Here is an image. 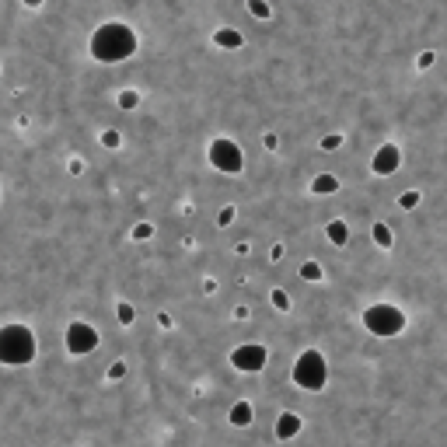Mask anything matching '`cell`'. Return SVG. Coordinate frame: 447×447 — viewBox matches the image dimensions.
Instances as JSON below:
<instances>
[{
	"mask_svg": "<svg viewBox=\"0 0 447 447\" xmlns=\"http://www.w3.org/2000/svg\"><path fill=\"white\" fill-rule=\"evenodd\" d=\"M363 325H367L370 336H384L388 339V336H398L405 329V311L395 308V304H374V308L363 311Z\"/></svg>",
	"mask_w": 447,
	"mask_h": 447,
	"instance_id": "277c9868",
	"label": "cell"
},
{
	"mask_svg": "<svg viewBox=\"0 0 447 447\" xmlns=\"http://www.w3.org/2000/svg\"><path fill=\"white\" fill-rule=\"evenodd\" d=\"M249 11L256 18H269V4H266V0H249Z\"/></svg>",
	"mask_w": 447,
	"mask_h": 447,
	"instance_id": "9a60e30c",
	"label": "cell"
},
{
	"mask_svg": "<svg viewBox=\"0 0 447 447\" xmlns=\"http://www.w3.org/2000/svg\"><path fill=\"white\" fill-rule=\"evenodd\" d=\"M266 360H269V353H266V346H259V343L238 346V350L231 353V363H235L238 370H245V374H256V370H262V367H266Z\"/></svg>",
	"mask_w": 447,
	"mask_h": 447,
	"instance_id": "52a82bcc",
	"label": "cell"
},
{
	"mask_svg": "<svg viewBox=\"0 0 447 447\" xmlns=\"http://www.w3.org/2000/svg\"><path fill=\"white\" fill-rule=\"evenodd\" d=\"M374 245H377V249H391V231H388V224H374Z\"/></svg>",
	"mask_w": 447,
	"mask_h": 447,
	"instance_id": "5bb4252c",
	"label": "cell"
},
{
	"mask_svg": "<svg viewBox=\"0 0 447 447\" xmlns=\"http://www.w3.org/2000/svg\"><path fill=\"white\" fill-rule=\"evenodd\" d=\"M133 318H136V311H133L130 304H119V322H123V325H133Z\"/></svg>",
	"mask_w": 447,
	"mask_h": 447,
	"instance_id": "ffe728a7",
	"label": "cell"
},
{
	"mask_svg": "<svg viewBox=\"0 0 447 447\" xmlns=\"http://www.w3.org/2000/svg\"><path fill=\"white\" fill-rule=\"evenodd\" d=\"M301 276H304V280H322V266H318V262H304V266H301Z\"/></svg>",
	"mask_w": 447,
	"mask_h": 447,
	"instance_id": "2e32d148",
	"label": "cell"
},
{
	"mask_svg": "<svg viewBox=\"0 0 447 447\" xmlns=\"http://www.w3.org/2000/svg\"><path fill=\"white\" fill-rule=\"evenodd\" d=\"M329 381V363L318 350H304L294 363V384L308 388V391H322Z\"/></svg>",
	"mask_w": 447,
	"mask_h": 447,
	"instance_id": "3957f363",
	"label": "cell"
},
{
	"mask_svg": "<svg viewBox=\"0 0 447 447\" xmlns=\"http://www.w3.org/2000/svg\"><path fill=\"white\" fill-rule=\"evenodd\" d=\"M98 350V332L88 325V322H74L67 329V353L70 356H88Z\"/></svg>",
	"mask_w": 447,
	"mask_h": 447,
	"instance_id": "8992f818",
	"label": "cell"
},
{
	"mask_svg": "<svg viewBox=\"0 0 447 447\" xmlns=\"http://www.w3.org/2000/svg\"><path fill=\"white\" fill-rule=\"evenodd\" d=\"M102 143H105V147H119V133H116V130H105V133H102Z\"/></svg>",
	"mask_w": 447,
	"mask_h": 447,
	"instance_id": "7402d4cb",
	"label": "cell"
},
{
	"mask_svg": "<svg viewBox=\"0 0 447 447\" xmlns=\"http://www.w3.org/2000/svg\"><path fill=\"white\" fill-rule=\"evenodd\" d=\"M419 67H423V70L433 67V53H423V56H419Z\"/></svg>",
	"mask_w": 447,
	"mask_h": 447,
	"instance_id": "d4e9b609",
	"label": "cell"
},
{
	"mask_svg": "<svg viewBox=\"0 0 447 447\" xmlns=\"http://www.w3.org/2000/svg\"><path fill=\"white\" fill-rule=\"evenodd\" d=\"M136 53V36L123 22H109L91 36V56L98 63H123Z\"/></svg>",
	"mask_w": 447,
	"mask_h": 447,
	"instance_id": "6da1fadb",
	"label": "cell"
},
{
	"mask_svg": "<svg viewBox=\"0 0 447 447\" xmlns=\"http://www.w3.org/2000/svg\"><path fill=\"white\" fill-rule=\"evenodd\" d=\"M398 161H402L398 147H395V143H384V147H377V154H374L370 168H374L377 175H391V171H398Z\"/></svg>",
	"mask_w": 447,
	"mask_h": 447,
	"instance_id": "ba28073f",
	"label": "cell"
},
{
	"mask_svg": "<svg viewBox=\"0 0 447 447\" xmlns=\"http://www.w3.org/2000/svg\"><path fill=\"white\" fill-rule=\"evenodd\" d=\"M213 39H217V46H224V49H238V46L245 42V39H242V36H238L235 29H220V32H217Z\"/></svg>",
	"mask_w": 447,
	"mask_h": 447,
	"instance_id": "7c38bea8",
	"label": "cell"
},
{
	"mask_svg": "<svg viewBox=\"0 0 447 447\" xmlns=\"http://www.w3.org/2000/svg\"><path fill=\"white\" fill-rule=\"evenodd\" d=\"M25 4H29V8H39V4H42V0H25Z\"/></svg>",
	"mask_w": 447,
	"mask_h": 447,
	"instance_id": "484cf974",
	"label": "cell"
},
{
	"mask_svg": "<svg viewBox=\"0 0 447 447\" xmlns=\"http://www.w3.org/2000/svg\"><path fill=\"white\" fill-rule=\"evenodd\" d=\"M231 423H235V426H249V423H252V402H235Z\"/></svg>",
	"mask_w": 447,
	"mask_h": 447,
	"instance_id": "4fadbf2b",
	"label": "cell"
},
{
	"mask_svg": "<svg viewBox=\"0 0 447 447\" xmlns=\"http://www.w3.org/2000/svg\"><path fill=\"white\" fill-rule=\"evenodd\" d=\"M119 105H123V109H136V105H140V95H136V91H123V95H119Z\"/></svg>",
	"mask_w": 447,
	"mask_h": 447,
	"instance_id": "e0dca14e",
	"label": "cell"
},
{
	"mask_svg": "<svg viewBox=\"0 0 447 447\" xmlns=\"http://www.w3.org/2000/svg\"><path fill=\"white\" fill-rule=\"evenodd\" d=\"M339 189V178L336 175H318L315 182H311V192L315 196H329V192H336Z\"/></svg>",
	"mask_w": 447,
	"mask_h": 447,
	"instance_id": "8fae6325",
	"label": "cell"
},
{
	"mask_svg": "<svg viewBox=\"0 0 447 447\" xmlns=\"http://www.w3.org/2000/svg\"><path fill=\"white\" fill-rule=\"evenodd\" d=\"M273 304H276L280 311H287V308H290V297H287L283 290H273Z\"/></svg>",
	"mask_w": 447,
	"mask_h": 447,
	"instance_id": "44dd1931",
	"label": "cell"
},
{
	"mask_svg": "<svg viewBox=\"0 0 447 447\" xmlns=\"http://www.w3.org/2000/svg\"><path fill=\"white\" fill-rule=\"evenodd\" d=\"M150 235H154V228H150V224H136V228H133V238H136V242H147Z\"/></svg>",
	"mask_w": 447,
	"mask_h": 447,
	"instance_id": "d6986e66",
	"label": "cell"
},
{
	"mask_svg": "<svg viewBox=\"0 0 447 447\" xmlns=\"http://www.w3.org/2000/svg\"><path fill=\"white\" fill-rule=\"evenodd\" d=\"M36 356V336L29 325H4L0 329V360L8 367H25Z\"/></svg>",
	"mask_w": 447,
	"mask_h": 447,
	"instance_id": "7a4b0ae2",
	"label": "cell"
},
{
	"mask_svg": "<svg viewBox=\"0 0 447 447\" xmlns=\"http://www.w3.org/2000/svg\"><path fill=\"white\" fill-rule=\"evenodd\" d=\"M339 143H343V140L332 133V136H325V140H322V150H339Z\"/></svg>",
	"mask_w": 447,
	"mask_h": 447,
	"instance_id": "cb8c5ba5",
	"label": "cell"
},
{
	"mask_svg": "<svg viewBox=\"0 0 447 447\" xmlns=\"http://www.w3.org/2000/svg\"><path fill=\"white\" fill-rule=\"evenodd\" d=\"M301 433V416L297 412H283L280 419H276V437L280 440H290V437H297Z\"/></svg>",
	"mask_w": 447,
	"mask_h": 447,
	"instance_id": "9c48e42d",
	"label": "cell"
},
{
	"mask_svg": "<svg viewBox=\"0 0 447 447\" xmlns=\"http://www.w3.org/2000/svg\"><path fill=\"white\" fill-rule=\"evenodd\" d=\"M325 235H329V242H332V245H339V249L350 242V228H346L343 220H332L329 228H325Z\"/></svg>",
	"mask_w": 447,
	"mask_h": 447,
	"instance_id": "30bf717a",
	"label": "cell"
},
{
	"mask_svg": "<svg viewBox=\"0 0 447 447\" xmlns=\"http://www.w3.org/2000/svg\"><path fill=\"white\" fill-rule=\"evenodd\" d=\"M398 206H402V210H416V206H419V192H402Z\"/></svg>",
	"mask_w": 447,
	"mask_h": 447,
	"instance_id": "ac0fdd59",
	"label": "cell"
},
{
	"mask_svg": "<svg viewBox=\"0 0 447 447\" xmlns=\"http://www.w3.org/2000/svg\"><path fill=\"white\" fill-rule=\"evenodd\" d=\"M231 220H235V206H224L220 217H217V224H231Z\"/></svg>",
	"mask_w": 447,
	"mask_h": 447,
	"instance_id": "603a6c76",
	"label": "cell"
},
{
	"mask_svg": "<svg viewBox=\"0 0 447 447\" xmlns=\"http://www.w3.org/2000/svg\"><path fill=\"white\" fill-rule=\"evenodd\" d=\"M210 164L217 168V171H224V175H238L242 168H245V157H242V147L235 143V140H213L210 143Z\"/></svg>",
	"mask_w": 447,
	"mask_h": 447,
	"instance_id": "5b68a950",
	"label": "cell"
}]
</instances>
